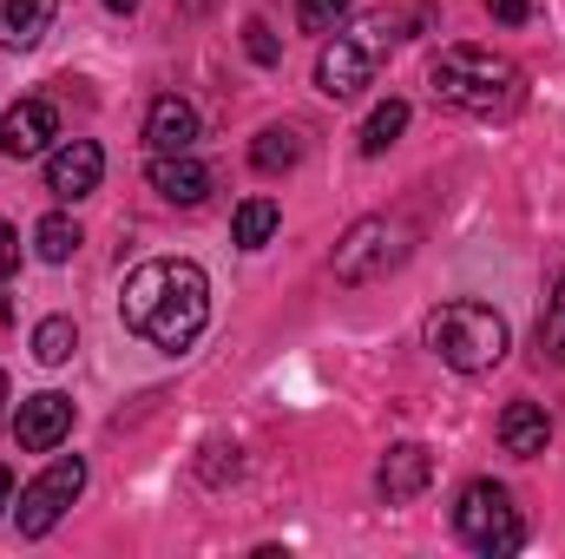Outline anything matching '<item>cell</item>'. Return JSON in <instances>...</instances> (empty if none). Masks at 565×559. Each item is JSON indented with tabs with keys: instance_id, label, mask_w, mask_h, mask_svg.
<instances>
[{
	"instance_id": "6da1fadb",
	"label": "cell",
	"mask_w": 565,
	"mask_h": 559,
	"mask_svg": "<svg viewBox=\"0 0 565 559\" xmlns=\"http://www.w3.org/2000/svg\"><path fill=\"white\" fill-rule=\"evenodd\" d=\"M119 316H126V329L145 336L151 349L178 356V349H191V342L204 336V323H211V277H204L191 257H151V264H139V271L126 277Z\"/></svg>"
},
{
	"instance_id": "7a4b0ae2",
	"label": "cell",
	"mask_w": 565,
	"mask_h": 559,
	"mask_svg": "<svg viewBox=\"0 0 565 559\" xmlns=\"http://www.w3.org/2000/svg\"><path fill=\"white\" fill-rule=\"evenodd\" d=\"M434 93L454 106V113H473V119H513L520 99H526V80L513 60L487 53V46H440L434 66H427Z\"/></svg>"
},
{
	"instance_id": "3957f363",
	"label": "cell",
	"mask_w": 565,
	"mask_h": 559,
	"mask_svg": "<svg viewBox=\"0 0 565 559\" xmlns=\"http://www.w3.org/2000/svg\"><path fill=\"white\" fill-rule=\"evenodd\" d=\"M507 316L493 309V303H473V296H460V303H440L434 316H427V349L454 369V376H487L500 356H507Z\"/></svg>"
},
{
	"instance_id": "277c9868",
	"label": "cell",
	"mask_w": 565,
	"mask_h": 559,
	"mask_svg": "<svg viewBox=\"0 0 565 559\" xmlns=\"http://www.w3.org/2000/svg\"><path fill=\"white\" fill-rule=\"evenodd\" d=\"M395 27H402L395 13H369L355 33H335V46H322V60H316V86H322L329 99H355V93L375 80V66H382Z\"/></svg>"
},
{
	"instance_id": "5b68a950",
	"label": "cell",
	"mask_w": 565,
	"mask_h": 559,
	"mask_svg": "<svg viewBox=\"0 0 565 559\" xmlns=\"http://www.w3.org/2000/svg\"><path fill=\"white\" fill-rule=\"evenodd\" d=\"M454 534H460L473 553H487V559L520 553V547H526V520H520V507H513V494H507L500 481H473V487L460 494V507H454Z\"/></svg>"
},
{
	"instance_id": "8992f818",
	"label": "cell",
	"mask_w": 565,
	"mask_h": 559,
	"mask_svg": "<svg viewBox=\"0 0 565 559\" xmlns=\"http://www.w3.org/2000/svg\"><path fill=\"white\" fill-rule=\"evenodd\" d=\"M402 257H408V224H395V218H362V224H349V238L335 244V277L342 283H375V277H388Z\"/></svg>"
},
{
	"instance_id": "52a82bcc",
	"label": "cell",
	"mask_w": 565,
	"mask_h": 559,
	"mask_svg": "<svg viewBox=\"0 0 565 559\" xmlns=\"http://www.w3.org/2000/svg\"><path fill=\"white\" fill-rule=\"evenodd\" d=\"M79 494H86V461H79V454H60L40 481H26V487H20V507H13V514H20V534H26V540L53 534Z\"/></svg>"
},
{
	"instance_id": "ba28073f",
	"label": "cell",
	"mask_w": 565,
	"mask_h": 559,
	"mask_svg": "<svg viewBox=\"0 0 565 559\" xmlns=\"http://www.w3.org/2000/svg\"><path fill=\"white\" fill-rule=\"evenodd\" d=\"M99 178H106V151L93 139H66V145L46 151V191H53V198L79 204V198L99 191Z\"/></svg>"
},
{
	"instance_id": "9c48e42d",
	"label": "cell",
	"mask_w": 565,
	"mask_h": 559,
	"mask_svg": "<svg viewBox=\"0 0 565 559\" xmlns=\"http://www.w3.org/2000/svg\"><path fill=\"white\" fill-rule=\"evenodd\" d=\"M13 434H20V447H26V454H53V447L73 434V395H60V389L26 395V402H20V415H13Z\"/></svg>"
},
{
	"instance_id": "30bf717a",
	"label": "cell",
	"mask_w": 565,
	"mask_h": 559,
	"mask_svg": "<svg viewBox=\"0 0 565 559\" xmlns=\"http://www.w3.org/2000/svg\"><path fill=\"white\" fill-rule=\"evenodd\" d=\"M427 481H434V454H427L422 441H395V447L382 454V467H375V487H382V500H388V507L422 500Z\"/></svg>"
},
{
	"instance_id": "8fae6325",
	"label": "cell",
	"mask_w": 565,
	"mask_h": 559,
	"mask_svg": "<svg viewBox=\"0 0 565 559\" xmlns=\"http://www.w3.org/2000/svg\"><path fill=\"white\" fill-rule=\"evenodd\" d=\"M53 139H60L53 99H20V106L0 113V151H7V158H40Z\"/></svg>"
},
{
	"instance_id": "7c38bea8",
	"label": "cell",
	"mask_w": 565,
	"mask_h": 559,
	"mask_svg": "<svg viewBox=\"0 0 565 559\" xmlns=\"http://www.w3.org/2000/svg\"><path fill=\"white\" fill-rule=\"evenodd\" d=\"M151 191H158L164 204H184V211H191V204L211 198V171H204L191 151H158V158H151Z\"/></svg>"
},
{
	"instance_id": "4fadbf2b",
	"label": "cell",
	"mask_w": 565,
	"mask_h": 559,
	"mask_svg": "<svg viewBox=\"0 0 565 559\" xmlns=\"http://www.w3.org/2000/svg\"><path fill=\"white\" fill-rule=\"evenodd\" d=\"M546 441H553V415L540 402H507L500 409V447L507 454L533 461V454H546Z\"/></svg>"
},
{
	"instance_id": "5bb4252c",
	"label": "cell",
	"mask_w": 565,
	"mask_h": 559,
	"mask_svg": "<svg viewBox=\"0 0 565 559\" xmlns=\"http://www.w3.org/2000/svg\"><path fill=\"white\" fill-rule=\"evenodd\" d=\"M145 139H151V151H191L198 145V106L191 99H151Z\"/></svg>"
},
{
	"instance_id": "9a60e30c",
	"label": "cell",
	"mask_w": 565,
	"mask_h": 559,
	"mask_svg": "<svg viewBox=\"0 0 565 559\" xmlns=\"http://www.w3.org/2000/svg\"><path fill=\"white\" fill-rule=\"evenodd\" d=\"M53 13H60V0H0V46H13V53L40 46Z\"/></svg>"
},
{
	"instance_id": "2e32d148",
	"label": "cell",
	"mask_w": 565,
	"mask_h": 559,
	"mask_svg": "<svg viewBox=\"0 0 565 559\" xmlns=\"http://www.w3.org/2000/svg\"><path fill=\"white\" fill-rule=\"evenodd\" d=\"M250 165H257L264 178L296 171V165H302V133H296V126H264V133H257V145H250Z\"/></svg>"
},
{
	"instance_id": "e0dca14e",
	"label": "cell",
	"mask_w": 565,
	"mask_h": 559,
	"mask_svg": "<svg viewBox=\"0 0 565 559\" xmlns=\"http://www.w3.org/2000/svg\"><path fill=\"white\" fill-rule=\"evenodd\" d=\"M277 224H282L277 198H244L237 218H231V238H237V251H264L277 238Z\"/></svg>"
},
{
	"instance_id": "ac0fdd59",
	"label": "cell",
	"mask_w": 565,
	"mask_h": 559,
	"mask_svg": "<svg viewBox=\"0 0 565 559\" xmlns=\"http://www.w3.org/2000/svg\"><path fill=\"white\" fill-rule=\"evenodd\" d=\"M73 349H79V323H73V316H46V323H33V362L60 369V362H73Z\"/></svg>"
},
{
	"instance_id": "d6986e66",
	"label": "cell",
	"mask_w": 565,
	"mask_h": 559,
	"mask_svg": "<svg viewBox=\"0 0 565 559\" xmlns=\"http://www.w3.org/2000/svg\"><path fill=\"white\" fill-rule=\"evenodd\" d=\"M402 133H408V99H382L369 113V126H362V158H382Z\"/></svg>"
},
{
	"instance_id": "ffe728a7",
	"label": "cell",
	"mask_w": 565,
	"mask_h": 559,
	"mask_svg": "<svg viewBox=\"0 0 565 559\" xmlns=\"http://www.w3.org/2000/svg\"><path fill=\"white\" fill-rule=\"evenodd\" d=\"M33 251H40V264H66V257L79 251V224H73V218H60V211H53V218H40V224H33Z\"/></svg>"
},
{
	"instance_id": "44dd1931",
	"label": "cell",
	"mask_w": 565,
	"mask_h": 559,
	"mask_svg": "<svg viewBox=\"0 0 565 559\" xmlns=\"http://www.w3.org/2000/svg\"><path fill=\"white\" fill-rule=\"evenodd\" d=\"M342 13H349V0H296V27L302 33H335Z\"/></svg>"
},
{
	"instance_id": "7402d4cb",
	"label": "cell",
	"mask_w": 565,
	"mask_h": 559,
	"mask_svg": "<svg viewBox=\"0 0 565 559\" xmlns=\"http://www.w3.org/2000/svg\"><path fill=\"white\" fill-rule=\"evenodd\" d=\"M540 349H546L553 362H565V277H559V289H553V309H546V323H540Z\"/></svg>"
},
{
	"instance_id": "603a6c76",
	"label": "cell",
	"mask_w": 565,
	"mask_h": 559,
	"mask_svg": "<svg viewBox=\"0 0 565 559\" xmlns=\"http://www.w3.org/2000/svg\"><path fill=\"white\" fill-rule=\"evenodd\" d=\"M244 46H250V60H257V66H277V33H270L264 20H250V27H244Z\"/></svg>"
},
{
	"instance_id": "cb8c5ba5",
	"label": "cell",
	"mask_w": 565,
	"mask_h": 559,
	"mask_svg": "<svg viewBox=\"0 0 565 559\" xmlns=\"http://www.w3.org/2000/svg\"><path fill=\"white\" fill-rule=\"evenodd\" d=\"M493 7V20H507V27H520L526 13H533V0H487Z\"/></svg>"
},
{
	"instance_id": "d4e9b609",
	"label": "cell",
	"mask_w": 565,
	"mask_h": 559,
	"mask_svg": "<svg viewBox=\"0 0 565 559\" xmlns=\"http://www.w3.org/2000/svg\"><path fill=\"white\" fill-rule=\"evenodd\" d=\"M13 264H20V238L13 224H0V277H13Z\"/></svg>"
},
{
	"instance_id": "484cf974",
	"label": "cell",
	"mask_w": 565,
	"mask_h": 559,
	"mask_svg": "<svg viewBox=\"0 0 565 559\" xmlns=\"http://www.w3.org/2000/svg\"><path fill=\"white\" fill-rule=\"evenodd\" d=\"M7 500H13V474L0 467V507H7Z\"/></svg>"
},
{
	"instance_id": "4316f807",
	"label": "cell",
	"mask_w": 565,
	"mask_h": 559,
	"mask_svg": "<svg viewBox=\"0 0 565 559\" xmlns=\"http://www.w3.org/2000/svg\"><path fill=\"white\" fill-rule=\"evenodd\" d=\"M106 7H113V13H132V7H139V0H106Z\"/></svg>"
},
{
	"instance_id": "83f0119b",
	"label": "cell",
	"mask_w": 565,
	"mask_h": 559,
	"mask_svg": "<svg viewBox=\"0 0 565 559\" xmlns=\"http://www.w3.org/2000/svg\"><path fill=\"white\" fill-rule=\"evenodd\" d=\"M0 402H7V376H0Z\"/></svg>"
}]
</instances>
